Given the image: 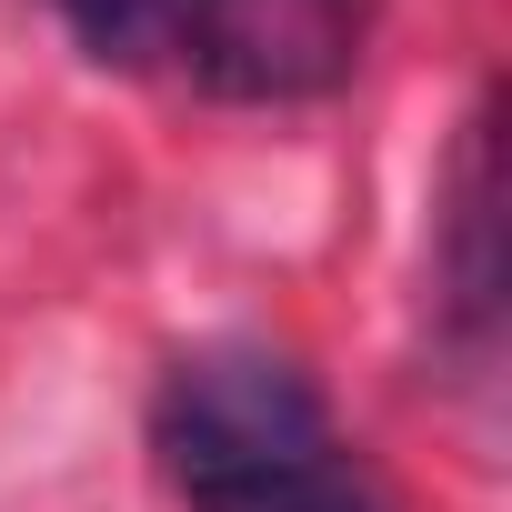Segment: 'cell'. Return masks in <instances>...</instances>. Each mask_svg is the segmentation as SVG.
Wrapping results in <instances>:
<instances>
[{
    "label": "cell",
    "instance_id": "cell-3",
    "mask_svg": "<svg viewBox=\"0 0 512 512\" xmlns=\"http://www.w3.org/2000/svg\"><path fill=\"white\" fill-rule=\"evenodd\" d=\"M502 181H492V111H472L462 161H452V211H442V322L462 342V362H492L502 332Z\"/></svg>",
    "mask_w": 512,
    "mask_h": 512
},
{
    "label": "cell",
    "instance_id": "cell-2",
    "mask_svg": "<svg viewBox=\"0 0 512 512\" xmlns=\"http://www.w3.org/2000/svg\"><path fill=\"white\" fill-rule=\"evenodd\" d=\"M362 41H372V0H181L161 61H181L211 101L292 111V101H332Z\"/></svg>",
    "mask_w": 512,
    "mask_h": 512
},
{
    "label": "cell",
    "instance_id": "cell-1",
    "mask_svg": "<svg viewBox=\"0 0 512 512\" xmlns=\"http://www.w3.org/2000/svg\"><path fill=\"white\" fill-rule=\"evenodd\" d=\"M161 482L191 512H392L362 442L272 342H201L151 392Z\"/></svg>",
    "mask_w": 512,
    "mask_h": 512
},
{
    "label": "cell",
    "instance_id": "cell-4",
    "mask_svg": "<svg viewBox=\"0 0 512 512\" xmlns=\"http://www.w3.org/2000/svg\"><path fill=\"white\" fill-rule=\"evenodd\" d=\"M51 11L71 21V41L91 51V61H161L171 51V11L181 0H51Z\"/></svg>",
    "mask_w": 512,
    "mask_h": 512
}]
</instances>
